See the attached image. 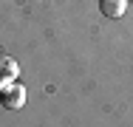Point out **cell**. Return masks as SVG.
Returning <instances> with one entry per match:
<instances>
[{"label":"cell","instance_id":"1","mask_svg":"<svg viewBox=\"0 0 133 127\" xmlns=\"http://www.w3.org/2000/svg\"><path fill=\"white\" fill-rule=\"evenodd\" d=\"M0 104L6 110H20L26 104V88L23 85H6L0 90Z\"/></svg>","mask_w":133,"mask_h":127},{"label":"cell","instance_id":"2","mask_svg":"<svg viewBox=\"0 0 133 127\" xmlns=\"http://www.w3.org/2000/svg\"><path fill=\"white\" fill-rule=\"evenodd\" d=\"M99 9H102L105 17L116 20V17H122L128 11V0H99Z\"/></svg>","mask_w":133,"mask_h":127},{"label":"cell","instance_id":"3","mask_svg":"<svg viewBox=\"0 0 133 127\" xmlns=\"http://www.w3.org/2000/svg\"><path fill=\"white\" fill-rule=\"evenodd\" d=\"M17 74V65L11 57H0V79H14Z\"/></svg>","mask_w":133,"mask_h":127}]
</instances>
